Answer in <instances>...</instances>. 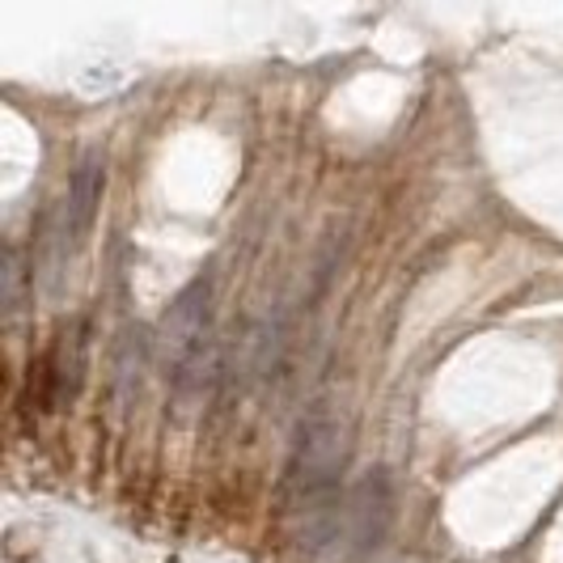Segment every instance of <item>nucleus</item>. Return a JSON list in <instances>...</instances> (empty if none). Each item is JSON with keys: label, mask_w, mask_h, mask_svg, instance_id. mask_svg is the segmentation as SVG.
Returning <instances> with one entry per match:
<instances>
[{"label": "nucleus", "mask_w": 563, "mask_h": 563, "mask_svg": "<svg viewBox=\"0 0 563 563\" xmlns=\"http://www.w3.org/2000/svg\"><path fill=\"white\" fill-rule=\"evenodd\" d=\"M347 462V428L335 411L313 407L301 420L297 445L288 457V475H284V492L297 512H306L310 521L322 526V538L339 526V512H331V496H335V479Z\"/></svg>", "instance_id": "f257e3e1"}, {"label": "nucleus", "mask_w": 563, "mask_h": 563, "mask_svg": "<svg viewBox=\"0 0 563 563\" xmlns=\"http://www.w3.org/2000/svg\"><path fill=\"white\" fill-rule=\"evenodd\" d=\"M208 280L187 284L162 318V361L178 390H187L208 361Z\"/></svg>", "instance_id": "f03ea898"}, {"label": "nucleus", "mask_w": 563, "mask_h": 563, "mask_svg": "<svg viewBox=\"0 0 563 563\" xmlns=\"http://www.w3.org/2000/svg\"><path fill=\"white\" fill-rule=\"evenodd\" d=\"M102 187H107V162L102 153H89L81 157V166L73 169L68 178V191H64V203H59L56 217V258H73V254L85 246L89 229L98 221V203H102Z\"/></svg>", "instance_id": "7ed1b4c3"}, {"label": "nucleus", "mask_w": 563, "mask_h": 563, "mask_svg": "<svg viewBox=\"0 0 563 563\" xmlns=\"http://www.w3.org/2000/svg\"><path fill=\"white\" fill-rule=\"evenodd\" d=\"M18 306H22V254L18 246H9L4 254V310L18 313Z\"/></svg>", "instance_id": "20e7f679"}]
</instances>
